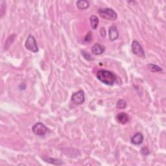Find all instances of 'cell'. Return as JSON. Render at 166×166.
Returning a JSON list of instances; mask_svg holds the SVG:
<instances>
[{
  "label": "cell",
  "instance_id": "6da1fadb",
  "mask_svg": "<svg viewBox=\"0 0 166 166\" xmlns=\"http://www.w3.org/2000/svg\"><path fill=\"white\" fill-rule=\"evenodd\" d=\"M97 78L104 84L113 86L117 80V76L115 73L105 69H101L97 73Z\"/></svg>",
  "mask_w": 166,
  "mask_h": 166
},
{
  "label": "cell",
  "instance_id": "7a4b0ae2",
  "mask_svg": "<svg viewBox=\"0 0 166 166\" xmlns=\"http://www.w3.org/2000/svg\"><path fill=\"white\" fill-rule=\"evenodd\" d=\"M98 13L102 18L108 20H116L118 18V14L116 11L110 8H100L98 10Z\"/></svg>",
  "mask_w": 166,
  "mask_h": 166
},
{
  "label": "cell",
  "instance_id": "3957f363",
  "mask_svg": "<svg viewBox=\"0 0 166 166\" xmlns=\"http://www.w3.org/2000/svg\"><path fill=\"white\" fill-rule=\"evenodd\" d=\"M25 46L29 51L33 52V53H37V52H38L39 51L37 46V40L33 35H31V34H30V35L28 37V39L26 40Z\"/></svg>",
  "mask_w": 166,
  "mask_h": 166
},
{
  "label": "cell",
  "instance_id": "277c9868",
  "mask_svg": "<svg viewBox=\"0 0 166 166\" xmlns=\"http://www.w3.org/2000/svg\"><path fill=\"white\" fill-rule=\"evenodd\" d=\"M131 49L133 54L142 58H145V54L143 49L142 46L139 44V42L136 40H134L131 45Z\"/></svg>",
  "mask_w": 166,
  "mask_h": 166
},
{
  "label": "cell",
  "instance_id": "5b68a950",
  "mask_svg": "<svg viewBox=\"0 0 166 166\" xmlns=\"http://www.w3.org/2000/svg\"><path fill=\"white\" fill-rule=\"evenodd\" d=\"M48 130V128L45 126V125H43L42 123H40V122L36 123L32 128L33 133L39 136L44 135L47 133Z\"/></svg>",
  "mask_w": 166,
  "mask_h": 166
},
{
  "label": "cell",
  "instance_id": "8992f818",
  "mask_svg": "<svg viewBox=\"0 0 166 166\" xmlns=\"http://www.w3.org/2000/svg\"><path fill=\"white\" fill-rule=\"evenodd\" d=\"M71 101L72 102H73V103L77 104V105H79V104H83L85 101L84 92L81 90L74 93L72 96Z\"/></svg>",
  "mask_w": 166,
  "mask_h": 166
},
{
  "label": "cell",
  "instance_id": "52a82bcc",
  "mask_svg": "<svg viewBox=\"0 0 166 166\" xmlns=\"http://www.w3.org/2000/svg\"><path fill=\"white\" fill-rule=\"evenodd\" d=\"M143 141V135L141 133H136L131 138V143L133 145H139L142 143Z\"/></svg>",
  "mask_w": 166,
  "mask_h": 166
},
{
  "label": "cell",
  "instance_id": "ba28073f",
  "mask_svg": "<svg viewBox=\"0 0 166 166\" xmlns=\"http://www.w3.org/2000/svg\"><path fill=\"white\" fill-rule=\"evenodd\" d=\"M109 39L111 41H114L119 38V33L117 29V28L115 25H112L110 28L108 30Z\"/></svg>",
  "mask_w": 166,
  "mask_h": 166
},
{
  "label": "cell",
  "instance_id": "9c48e42d",
  "mask_svg": "<svg viewBox=\"0 0 166 166\" xmlns=\"http://www.w3.org/2000/svg\"><path fill=\"white\" fill-rule=\"evenodd\" d=\"M116 120L119 123L125 125L129 121V116L125 112H121L116 116Z\"/></svg>",
  "mask_w": 166,
  "mask_h": 166
},
{
  "label": "cell",
  "instance_id": "30bf717a",
  "mask_svg": "<svg viewBox=\"0 0 166 166\" xmlns=\"http://www.w3.org/2000/svg\"><path fill=\"white\" fill-rule=\"evenodd\" d=\"M105 51L104 47L99 43H95L92 48V52L93 55H99L104 53V51Z\"/></svg>",
  "mask_w": 166,
  "mask_h": 166
},
{
  "label": "cell",
  "instance_id": "8fae6325",
  "mask_svg": "<svg viewBox=\"0 0 166 166\" xmlns=\"http://www.w3.org/2000/svg\"><path fill=\"white\" fill-rule=\"evenodd\" d=\"M42 159L45 161L46 162H48L49 163L51 164H53V165H63L64 164V163H63L62 161L58 159H55V158H49V157H48L46 156H43L42 157Z\"/></svg>",
  "mask_w": 166,
  "mask_h": 166
},
{
  "label": "cell",
  "instance_id": "7c38bea8",
  "mask_svg": "<svg viewBox=\"0 0 166 166\" xmlns=\"http://www.w3.org/2000/svg\"><path fill=\"white\" fill-rule=\"evenodd\" d=\"M77 7L80 10H85L87 9L90 7V2L86 0H81V1H78L76 3Z\"/></svg>",
  "mask_w": 166,
  "mask_h": 166
},
{
  "label": "cell",
  "instance_id": "4fadbf2b",
  "mask_svg": "<svg viewBox=\"0 0 166 166\" xmlns=\"http://www.w3.org/2000/svg\"><path fill=\"white\" fill-rule=\"evenodd\" d=\"M90 23H91L92 29H97L99 22V18H98V17L95 15H92L90 18Z\"/></svg>",
  "mask_w": 166,
  "mask_h": 166
},
{
  "label": "cell",
  "instance_id": "5bb4252c",
  "mask_svg": "<svg viewBox=\"0 0 166 166\" xmlns=\"http://www.w3.org/2000/svg\"><path fill=\"white\" fill-rule=\"evenodd\" d=\"M148 68L152 72H160L162 71V69L161 68H160L159 66H156L155 64H148Z\"/></svg>",
  "mask_w": 166,
  "mask_h": 166
},
{
  "label": "cell",
  "instance_id": "9a60e30c",
  "mask_svg": "<svg viewBox=\"0 0 166 166\" xmlns=\"http://www.w3.org/2000/svg\"><path fill=\"white\" fill-rule=\"evenodd\" d=\"M127 107V102L123 99H120L116 104V107L119 109H123Z\"/></svg>",
  "mask_w": 166,
  "mask_h": 166
},
{
  "label": "cell",
  "instance_id": "2e32d148",
  "mask_svg": "<svg viewBox=\"0 0 166 166\" xmlns=\"http://www.w3.org/2000/svg\"><path fill=\"white\" fill-rule=\"evenodd\" d=\"M82 55H83V57L88 60H92L93 58H92L91 55L90 54H88V53H86V52L85 51H82Z\"/></svg>",
  "mask_w": 166,
  "mask_h": 166
},
{
  "label": "cell",
  "instance_id": "e0dca14e",
  "mask_svg": "<svg viewBox=\"0 0 166 166\" xmlns=\"http://www.w3.org/2000/svg\"><path fill=\"white\" fill-rule=\"evenodd\" d=\"M141 152L143 154V155H148V154H149V150L148 149L147 147H143L142 148V150H141Z\"/></svg>",
  "mask_w": 166,
  "mask_h": 166
},
{
  "label": "cell",
  "instance_id": "ac0fdd59",
  "mask_svg": "<svg viewBox=\"0 0 166 166\" xmlns=\"http://www.w3.org/2000/svg\"><path fill=\"white\" fill-rule=\"evenodd\" d=\"M92 33L91 32H89V33L87 34L86 38H85V41L87 42H89L92 40Z\"/></svg>",
  "mask_w": 166,
  "mask_h": 166
},
{
  "label": "cell",
  "instance_id": "d6986e66",
  "mask_svg": "<svg viewBox=\"0 0 166 166\" xmlns=\"http://www.w3.org/2000/svg\"><path fill=\"white\" fill-rule=\"evenodd\" d=\"M100 33L101 34V36L103 37H104L106 35V32H105V29H104V28H101V30H100Z\"/></svg>",
  "mask_w": 166,
  "mask_h": 166
}]
</instances>
